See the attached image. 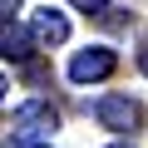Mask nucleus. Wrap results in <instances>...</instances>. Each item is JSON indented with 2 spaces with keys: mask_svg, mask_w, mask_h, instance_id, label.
<instances>
[{
  "mask_svg": "<svg viewBox=\"0 0 148 148\" xmlns=\"http://www.w3.org/2000/svg\"><path fill=\"white\" fill-rule=\"evenodd\" d=\"M89 114H94L104 128L123 133V138H133V128H138V119H143V109H138L133 99H123V94H104V99H94Z\"/></svg>",
  "mask_w": 148,
  "mask_h": 148,
  "instance_id": "1",
  "label": "nucleus"
},
{
  "mask_svg": "<svg viewBox=\"0 0 148 148\" xmlns=\"http://www.w3.org/2000/svg\"><path fill=\"white\" fill-rule=\"evenodd\" d=\"M114 69H119V54L109 45H89V49H79L69 59V79L74 84H99V79H109Z\"/></svg>",
  "mask_w": 148,
  "mask_h": 148,
  "instance_id": "2",
  "label": "nucleus"
},
{
  "mask_svg": "<svg viewBox=\"0 0 148 148\" xmlns=\"http://www.w3.org/2000/svg\"><path fill=\"white\" fill-rule=\"evenodd\" d=\"M35 35L25 25H15V15H0V59L10 64H35Z\"/></svg>",
  "mask_w": 148,
  "mask_h": 148,
  "instance_id": "3",
  "label": "nucleus"
},
{
  "mask_svg": "<svg viewBox=\"0 0 148 148\" xmlns=\"http://www.w3.org/2000/svg\"><path fill=\"white\" fill-rule=\"evenodd\" d=\"M10 123H15L20 133H35V138H40V133H54V128H59V109L45 104V99H30V104H20V109L10 114Z\"/></svg>",
  "mask_w": 148,
  "mask_h": 148,
  "instance_id": "4",
  "label": "nucleus"
},
{
  "mask_svg": "<svg viewBox=\"0 0 148 148\" xmlns=\"http://www.w3.org/2000/svg\"><path fill=\"white\" fill-rule=\"evenodd\" d=\"M30 35H35V45H64L69 40V20L59 15V10H35V20H30Z\"/></svg>",
  "mask_w": 148,
  "mask_h": 148,
  "instance_id": "5",
  "label": "nucleus"
},
{
  "mask_svg": "<svg viewBox=\"0 0 148 148\" xmlns=\"http://www.w3.org/2000/svg\"><path fill=\"white\" fill-rule=\"evenodd\" d=\"M5 148H49V143H40L35 133H10V138H5Z\"/></svg>",
  "mask_w": 148,
  "mask_h": 148,
  "instance_id": "6",
  "label": "nucleus"
},
{
  "mask_svg": "<svg viewBox=\"0 0 148 148\" xmlns=\"http://www.w3.org/2000/svg\"><path fill=\"white\" fill-rule=\"evenodd\" d=\"M69 5H79L84 15H104V10H114V5H109V0H69Z\"/></svg>",
  "mask_w": 148,
  "mask_h": 148,
  "instance_id": "7",
  "label": "nucleus"
},
{
  "mask_svg": "<svg viewBox=\"0 0 148 148\" xmlns=\"http://www.w3.org/2000/svg\"><path fill=\"white\" fill-rule=\"evenodd\" d=\"M20 10V0H0V15H15Z\"/></svg>",
  "mask_w": 148,
  "mask_h": 148,
  "instance_id": "8",
  "label": "nucleus"
},
{
  "mask_svg": "<svg viewBox=\"0 0 148 148\" xmlns=\"http://www.w3.org/2000/svg\"><path fill=\"white\" fill-rule=\"evenodd\" d=\"M138 69L148 74V40H143V49H138Z\"/></svg>",
  "mask_w": 148,
  "mask_h": 148,
  "instance_id": "9",
  "label": "nucleus"
},
{
  "mask_svg": "<svg viewBox=\"0 0 148 148\" xmlns=\"http://www.w3.org/2000/svg\"><path fill=\"white\" fill-rule=\"evenodd\" d=\"M5 89H10V84H5V74H0V104H5Z\"/></svg>",
  "mask_w": 148,
  "mask_h": 148,
  "instance_id": "10",
  "label": "nucleus"
},
{
  "mask_svg": "<svg viewBox=\"0 0 148 148\" xmlns=\"http://www.w3.org/2000/svg\"><path fill=\"white\" fill-rule=\"evenodd\" d=\"M109 148H133V138H123V143H109Z\"/></svg>",
  "mask_w": 148,
  "mask_h": 148,
  "instance_id": "11",
  "label": "nucleus"
}]
</instances>
